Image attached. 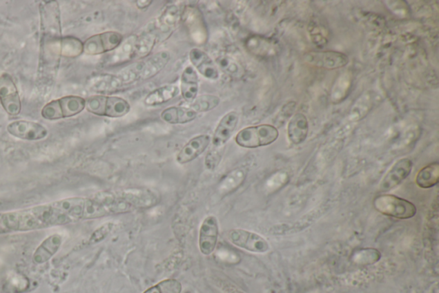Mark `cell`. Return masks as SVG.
Wrapping results in <instances>:
<instances>
[{
	"label": "cell",
	"instance_id": "cell-42",
	"mask_svg": "<svg viewBox=\"0 0 439 293\" xmlns=\"http://www.w3.org/2000/svg\"><path fill=\"white\" fill-rule=\"evenodd\" d=\"M384 3L388 9L400 19H407V17H410L411 10H410L408 3L403 0H391V1H384Z\"/></svg>",
	"mask_w": 439,
	"mask_h": 293
},
{
	"label": "cell",
	"instance_id": "cell-38",
	"mask_svg": "<svg viewBox=\"0 0 439 293\" xmlns=\"http://www.w3.org/2000/svg\"><path fill=\"white\" fill-rule=\"evenodd\" d=\"M220 102H221V99L217 96H213V95H203V96L195 99L192 102V105H191V108L196 111L197 114L198 113L208 112L217 108L220 104Z\"/></svg>",
	"mask_w": 439,
	"mask_h": 293
},
{
	"label": "cell",
	"instance_id": "cell-45",
	"mask_svg": "<svg viewBox=\"0 0 439 293\" xmlns=\"http://www.w3.org/2000/svg\"><path fill=\"white\" fill-rule=\"evenodd\" d=\"M152 3L151 0H137L136 1V6L138 9L144 10L148 8Z\"/></svg>",
	"mask_w": 439,
	"mask_h": 293
},
{
	"label": "cell",
	"instance_id": "cell-33",
	"mask_svg": "<svg viewBox=\"0 0 439 293\" xmlns=\"http://www.w3.org/2000/svg\"><path fill=\"white\" fill-rule=\"evenodd\" d=\"M311 41L318 48H324L329 40V30L327 26L322 23L320 19H311L307 27Z\"/></svg>",
	"mask_w": 439,
	"mask_h": 293
},
{
	"label": "cell",
	"instance_id": "cell-7",
	"mask_svg": "<svg viewBox=\"0 0 439 293\" xmlns=\"http://www.w3.org/2000/svg\"><path fill=\"white\" fill-rule=\"evenodd\" d=\"M228 238L233 245L253 253L263 254L270 250V243L263 236L243 229H233L228 232Z\"/></svg>",
	"mask_w": 439,
	"mask_h": 293
},
{
	"label": "cell",
	"instance_id": "cell-32",
	"mask_svg": "<svg viewBox=\"0 0 439 293\" xmlns=\"http://www.w3.org/2000/svg\"><path fill=\"white\" fill-rule=\"evenodd\" d=\"M179 88L177 86H165L152 91L145 98V104L148 106H157L175 98L179 94Z\"/></svg>",
	"mask_w": 439,
	"mask_h": 293
},
{
	"label": "cell",
	"instance_id": "cell-17",
	"mask_svg": "<svg viewBox=\"0 0 439 293\" xmlns=\"http://www.w3.org/2000/svg\"><path fill=\"white\" fill-rule=\"evenodd\" d=\"M246 48L248 51L257 57L270 58L280 53V44L274 39L253 35L246 39Z\"/></svg>",
	"mask_w": 439,
	"mask_h": 293
},
{
	"label": "cell",
	"instance_id": "cell-31",
	"mask_svg": "<svg viewBox=\"0 0 439 293\" xmlns=\"http://www.w3.org/2000/svg\"><path fill=\"white\" fill-rule=\"evenodd\" d=\"M439 181V164L434 162L420 169L416 178V182L420 189H428L436 186Z\"/></svg>",
	"mask_w": 439,
	"mask_h": 293
},
{
	"label": "cell",
	"instance_id": "cell-14",
	"mask_svg": "<svg viewBox=\"0 0 439 293\" xmlns=\"http://www.w3.org/2000/svg\"><path fill=\"white\" fill-rule=\"evenodd\" d=\"M7 131L17 139L28 141L44 140L48 135V130L41 123L24 120L10 122L7 126Z\"/></svg>",
	"mask_w": 439,
	"mask_h": 293
},
{
	"label": "cell",
	"instance_id": "cell-9",
	"mask_svg": "<svg viewBox=\"0 0 439 293\" xmlns=\"http://www.w3.org/2000/svg\"><path fill=\"white\" fill-rule=\"evenodd\" d=\"M123 41V35L116 31L92 35L84 42V53L88 55L106 54L115 50Z\"/></svg>",
	"mask_w": 439,
	"mask_h": 293
},
{
	"label": "cell",
	"instance_id": "cell-41",
	"mask_svg": "<svg viewBox=\"0 0 439 293\" xmlns=\"http://www.w3.org/2000/svg\"><path fill=\"white\" fill-rule=\"evenodd\" d=\"M353 261L358 264H373L381 258V254L376 249H362L355 252Z\"/></svg>",
	"mask_w": 439,
	"mask_h": 293
},
{
	"label": "cell",
	"instance_id": "cell-23",
	"mask_svg": "<svg viewBox=\"0 0 439 293\" xmlns=\"http://www.w3.org/2000/svg\"><path fill=\"white\" fill-rule=\"evenodd\" d=\"M323 214L324 211H311L309 214L304 215L303 218L295 222H292V223L276 225V227L271 229V233L273 235L281 236L293 234V233L303 231V229L313 225L314 222Z\"/></svg>",
	"mask_w": 439,
	"mask_h": 293
},
{
	"label": "cell",
	"instance_id": "cell-19",
	"mask_svg": "<svg viewBox=\"0 0 439 293\" xmlns=\"http://www.w3.org/2000/svg\"><path fill=\"white\" fill-rule=\"evenodd\" d=\"M189 58L201 75L211 80L219 79L218 67L206 53L202 51L199 48H193L189 53Z\"/></svg>",
	"mask_w": 439,
	"mask_h": 293
},
{
	"label": "cell",
	"instance_id": "cell-11",
	"mask_svg": "<svg viewBox=\"0 0 439 293\" xmlns=\"http://www.w3.org/2000/svg\"><path fill=\"white\" fill-rule=\"evenodd\" d=\"M182 21L195 44H204L208 41V33L203 14L196 7L187 6L184 8Z\"/></svg>",
	"mask_w": 439,
	"mask_h": 293
},
{
	"label": "cell",
	"instance_id": "cell-39",
	"mask_svg": "<svg viewBox=\"0 0 439 293\" xmlns=\"http://www.w3.org/2000/svg\"><path fill=\"white\" fill-rule=\"evenodd\" d=\"M371 108V97L370 94H363L353 106L350 112V119L353 121H360L368 114Z\"/></svg>",
	"mask_w": 439,
	"mask_h": 293
},
{
	"label": "cell",
	"instance_id": "cell-36",
	"mask_svg": "<svg viewBox=\"0 0 439 293\" xmlns=\"http://www.w3.org/2000/svg\"><path fill=\"white\" fill-rule=\"evenodd\" d=\"M59 53L65 57H77L84 53V44L75 37H61L59 41Z\"/></svg>",
	"mask_w": 439,
	"mask_h": 293
},
{
	"label": "cell",
	"instance_id": "cell-4",
	"mask_svg": "<svg viewBox=\"0 0 439 293\" xmlns=\"http://www.w3.org/2000/svg\"><path fill=\"white\" fill-rule=\"evenodd\" d=\"M86 100L79 96H66L55 99L42 108L41 116L48 121L73 117L83 112Z\"/></svg>",
	"mask_w": 439,
	"mask_h": 293
},
{
	"label": "cell",
	"instance_id": "cell-16",
	"mask_svg": "<svg viewBox=\"0 0 439 293\" xmlns=\"http://www.w3.org/2000/svg\"><path fill=\"white\" fill-rule=\"evenodd\" d=\"M169 52L162 51L150 56L147 59L135 62L136 70L140 81L151 79L157 75L170 61Z\"/></svg>",
	"mask_w": 439,
	"mask_h": 293
},
{
	"label": "cell",
	"instance_id": "cell-44",
	"mask_svg": "<svg viewBox=\"0 0 439 293\" xmlns=\"http://www.w3.org/2000/svg\"><path fill=\"white\" fill-rule=\"evenodd\" d=\"M221 160V151L212 150L207 154L206 158H205V166H206V168L210 169V171H214V169L217 168Z\"/></svg>",
	"mask_w": 439,
	"mask_h": 293
},
{
	"label": "cell",
	"instance_id": "cell-37",
	"mask_svg": "<svg viewBox=\"0 0 439 293\" xmlns=\"http://www.w3.org/2000/svg\"><path fill=\"white\" fill-rule=\"evenodd\" d=\"M30 287V281L22 274L12 272L7 275L6 290L8 293H22L26 292Z\"/></svg>",
	"mask_w": 439,
	"mask_h": 293
},
{
	"label": "cell",
	"instance_id": "cell-12",
	"mask_svg": "<svg viewBox=\"0 0 439 293\" xmlns=\"http://www.w3.org/2000/svg\"><path fill=\"white\" fill-rule=\"evenodd\" d=\"M413 161L409 158H403L396 162L381 180L378 189L382 193L391 191L398 188L403 181L409 178L413 169Z\"/></svg>",
	"mask_w": 439,
	"mask_h": 293
},
{
	"label": "cell",
	"instance_id": "cell-24",
	"mask_svg": "<svg viewBox=\"0 0 439 293\" xmlns=\"http://www.w3.org/2000/svg\"><path fill=\"white\" fill-rule=\"evenodd\" d=\"M309 133V122L303 113H296L290 119L288 125V137L290 142L295 146L302 144Z\"/></svg>",
	"mask_w": 439,
	"mask_h": 293
},
{
	"label": "cell",
	"instance_id": "cell-8",
	"mask_svg": "<svg viewBox=\"0 0 439 293\" xmlns=\"http://www.w3.org/2000/svg\"><path fill=\"white\" fill-rule=\"evenodd\" d=\"M0 104L7 114L16 116L22 111V102L15 81L9 73L0 75Z\"/></svg>",
	"mask_w": 439,
	"mask_h": 293
},
{
	"label": "cell",
	"instance_id": "cell-5",
	"mask_svg": "<svg viewBox=\"0 0 439 293\" xmlns=\"http://www.w3.org/2000/svg\"><path fill=\"white\" fill-rule=\"evenodd\" d=\"M278 137L279 132L275 126L262 124L240 130L236 135L235 141L240 146L253 149L273 144Z\"/></svg>",
	"mask_w": 439,
	"mask_h": 293
},
{
	"label": "cell",
	"instance_id": "cell-27",
	"mask_svg": "<svg viewBox=\"0 0 439 293\" xmlns=\"http://www.w3.org/2000/svg\"><path fill=\"white\" fill-rule=\"evenodd\" d=\"M197 116V113L193 109L180 106L166 108L161 114V118L169 124H185L194 121Z\"/></svg>",
	"mask_w": 439,
	"mask_h": 293
},
{
	"label": "cell",
	"instance_id": "cell-20",
	"mask_svg": "<svg viewBox=\"0 0 439 293\" xmlns=\"http://www.w3.org/2000/svg\"><path fill=\"white\" fill-rule=\"evenodd\" d=\"M238 122L239 114L235 111L228 113L221 120L215 131L213 138H212V144L215 147H222L228 142L233 133H235Z\"/></svg>",
	"mask_w": 439,
	"mask_h": 293
},
{
	"label": "cell",
	"instance_id": "cell-34",
	"mask_svg": "<svg viewBox=\"0 0 439 293\" xmlns=\"http://www.w3.org/2000/svg\"><path fill=\"white\" fill-rule=\"evenodd\" d=\"M217 66L221 68L226 75L235 79H240L244 75V67L238 59L228 54H222L217 58Z\"/></svg>",
	"mask_w": 439,
	"mask_h": 293
},
{
	"label": "cell",
	"instance_id": "cell-18",
	"mask_svg": "<svg viewBox=\"0 0 439 293\" xmlns=\"http://www.w3.org/2000/svg\"><path fill=\"white\" fill-rule=\"evenodd\" d=\"M211 142V137L202 134L191 140L177 155V162L180 164L190 163L203 154Z\"/></svg>",
	"mask_w": 439,
	"mask_h": 293
},
{
	"label": "cell",
	"instance_id": "cell-26",
	"mask_svg": "<svg viewBox=\"0 0 439 293\" xmlns=\"http://www.w3.org/2000/svg\"><path fill=\"white\" fill-rule=\"evenodd\" d=\"M137 40V35H132V37L127 38L126 40L123 41L118 48L111 52L112 54L110 55L108 59L107 65H119L133 59Z\"/></svg>",
	"mask_w": 439,
	"mask_h": 293
},
{
	"label": "cell",
	"instance_id": "cell-6",
	"mask_svg": "<svg viewBox=\"0 0 439 293\" xmlns=\"http://www.w3.org/2000/svg\"><path fill=\"white\" fill-rule=\"evenodd\" d=\"M373 207L378 213L398 220H409L417 214V207L411 201L393 195L378 196Z\"/></svg>",
	"mask_w": 439,
	"mask_h": 293
},
{
	"label": "cell",
	"instance_id": "cell-25",
	"mask_svg": "<svg viewBox=\"0 0 439 293\" xmlns=\"http://www.w3.org/2000/svg\"><path fill=\"white\" fill-rule=\"evenodd\" d=\"M158 40V31L155 26H150L148 29L137 37L134 58L136 59H146L155 48Z\"/></svg>",
	"mask_w": 439,
	"mask_h": 293
},
{
	"label": "cell",
	"instance_id": "cell-28",
	"mask_svg": "<svg viewBox=\"0 0 439 293\" xmlns=\"http://www.w3.org/2000/svg\"><path fill=\"white\" fill-rule=\"evenodd\" d=\"M353 84V74L349 70H345L339 74L333 84L331 100L333 104H338L344 101L349 97Z\"/></svg>",
	"mask_w": 439,
	"mask_h": 293
},
{
	"label": "cell",
	"instance_id": "cell-21",
	"mask_svg": "<svg viewBox=\"0 0 439 293\" xmlns=\"http://www.w3.org/2000/svg\"><path fill=\"white\" fill-rule=\"evenodd\" d=\"M182 12L178 6L171 5L164 10L160 19L158 21L157 31L158 40L159 38L169 37V35L173 32V30L178 27L180 21H182Z\"/></svg>",
	"mask_w": 439,
	"mask_h": 293
},
{
	"label": "cell",
	"instance_id": "cell-30",
	"mask_svg": "<svg viewBox=\"0 0 439 293\" xmlns=\"http://www.w3.org/2000/svg\"><path fill=\"white\" fill-rule=\"evenodd\" d=\"M248 171L246 168L240 167L233 169L229 172L224 178L220 182L218 190L222 195H228V193L235 191L242 183L245 182L247 176Z\"/></svg>",
	"mask_w": 439,
	"mask_h": 293
},
{
	"label": "cell",
	"instance_id": "cell-40",
	"mask_svg": "<svg viewBox=\"0 0 439 293\" xmlns=\"http://www.w3.org/2000/svg\"><path fill=\"white\" fill-rule=\"evenodd\" d=\"M182 285L179 281L175 278H168V280L159 282L144 293H182Z\"/></svg>",
	"mask_w": 439,
	"mask_h": 293
},
{
	"label": "cell",
	"instance_id": "cell-29",
	"mask_svg": "<svg viewBox=\"0 0 439 293\" xmlns=\"http://www.w3.org/2000/svg\"><path fill=\"white\" fill-rule=\"evenodd\" d=\"M182 91L184 100L193 102L198 93V77L193 66H187L182 75Z\"/></svg>",
	"mask_w": 439,
	"mask_h": 293
},
{
	"label": "cell",
	"instance_id": "cell-15",
	"mask_svg": "<svg viewBox=\"0 0 439 293\" xmlns=\"http://www.w3.org/2000/svg\"><path fill=\"white\" fill-rule=\"evenodd\" d=\"M219 236V225L217 217L211 215L204 218L199 229L198 246L204 256H210L215 252Z\"/></svg>",
	"mask_w": 439,
	"mask_h": 293
},
{
	"label": "cell",
	"instance_id": "cell-46",
	"mask_svg": "<svg viewBox=\"0 0 439 293\" xmlns=\"http://www.w3.org/2000/svg\"><path fill=\"white\" fill-rule=\"evenodd\" d=\"M7 233L5 225L3 224L1 213H0V234H5Z\"/></svg>",
	"mask_w": 439,
	"mask_h": 293
},
{
	"label": "cell",
	"instance_id": "cell-43",
	"mask_svg": "<svg viewBox=\"0 0 439 293\" xmlns=\"http://www.w3.org/2000/svg\"><path fill=\"white\" fill-rule=\"evenodd\" d=\"M115 227V225L112 223V222L102 225L101 227L97 228L92 233L90 239H88V243H90V245H95V243L104 241L110 233L113 231Z\"/></svg>",
	"mask_w": 439,
	"mask_h": 293
},
{
	"label": "cell",
	"instance_id": "cell-10",
	"mask_svg": "<svg viewBox=\"0 0 439 293\" xmlns=\"http://www.w3.org/2000/svg\"><path fill=\"white\" fill-rule=\"evenodd\" d=\"M308 65L326 70L342 68L349 63V56L336 51H310L304 55Z\"/></svg>",
	"mask_w": 439,
	"mask_h": 293
},
{
	"label": "cell",
	"instance_id": "cell-35",
	"mask_svg": "<svg viewBox=\"0 0 439 293\" xmlns=\"http://www.w3.org/2000/svg\"><path fill=\"white\" fill-rule=\"evenodd\" d=\"M94 88L99 93L108 94L117 93L126 87L118 74H110L100 77Z\"/></svg>",
	"mask_w": 439,
	"mask_h": 293
},
{
	"label": "cell",
	"instance_id": "cell-3",
	"mask_svg": "<svg viewBox=\"0 0 439 293\" xmlns=\"http://www.w3.org/2000/svg\"><path fill=\"white\" fill-rule=\"evenodd\" d=\"M85 100V108L95 115L119 118L128 114L130 111L129 102L119 97L95 95Z\"/></svg>",
	"mask_w": 439,
	"mask_h": 293
},
{
	"label": "cell",
	"instance_id": "cell-22",
	"mask_svg": "<svg viewBox=\"0 0 439 293\" xmlns=\"http://www.w3.org/2000/svg\"><path fill=\"white\" fill-rule=\"evenodd\" d=\"M62 243L63 236L61 235L52 234L48 236L35 250L33 255L34 263L41 265L48 263L59 252Z\"/></svg>",
	"mask_w": 439,
	"mask_h": 293
},
{
	"label": "cell",
	"instance_id": "cell-1",
	"mask_svg": "<svg viewBox=\"0 0 439 293\" xmlns=\"http://www.w3.org/2000/svg\"><path fill=\"white\" fill-rule=\"evenodd\" d=\"M94 199L107 208L109 215H118L155 206L159 198L153 191L145 189H129L118 192L97 193Z\"/></svg>",
	"mask_w": 439,
	"mask_h": 293
},
{
	"label": "cell",
	"instance_id": "cell-2",
	"mask_svg": "<svg viewBox=\"0 0 439 293\" xmlns=\"http://www.w3.org/2000/svg\"><path fill=\"white\" fill-rule=\"evenodd\" d=\"M57 209L65 214L70 222L110 216L107 208L92 198L72 197L52 202Z\"/></svg>",
	"mask_w": 439,
	"mask_h": 293
},
{
	"label": "cell",
	"instance_id": "cell-13",
	"mask_svg": "<svg viewBox=\"0 0 439 293\" xmlns=\"http://www.w3.org/2000/svg\"><path fill=\"white\" fill-rule=\"evenodd\" d=\"M41 3V31L46 37L54 39V41L61 38V26H60V13L58 3L46 2Z\"/></svg>",
	"mask_w": 439,
	"mask_h": 293
}]
</instances>
